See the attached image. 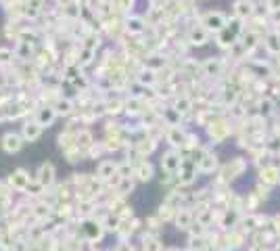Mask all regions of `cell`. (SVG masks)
Listing matches in <instances>:
<instances>
[{"mask_svg":"<svg viewBox=\"0 0 280 251\" xmlns=\"http://www.w3.org/2000/svg\"><path fill=\"white\" fill-rule=\"evenodd\" d=\"M230 134H232V126H230V121L224 117V115H216L214 121L207 126V136H209V141H214L216 145L224 143Z\"/></svg>","mask_w":280,"mask_h":251,"instance_id":"1","label":"cell"},{"mask_svg":"<svg viewBox=\"0 0 280 251\" xmlns=\"http://www.w3.org/2000/svg\"><path fill=\"white\" fill-rule=\"evenodd\" d=\"M228 21L230 19L224 15L222 11H207V13H203V17L199 19V23L205 27L209 34H220L224 27L228 25Z\"/></svg>","mask_w":280,"mask_h":251,"instance_id":"2","label":"cell"},{"mask_svg":"<svg viewBox=\"0 0 280 251\" xmlns=\"http://www.w3.org/2000/svg\"><path fill=\"white\" fill-rule=\"evenodd\" d=\"M226 72V61L224 57H209L201 63V76L207 80H218Z\"/></svg>","mask_w":280,"mask_h":251,"instance_id":"3","label":"cell"},{"mask_svg":"<svg viewBox=\"0 0 280 251\" xmlns=\"http://www.w3.org/2000/svg\"><path fill=\"white\" fill-rule=\"evenodd\" d=\"M209 38H212V34H209L201 23H197V25H190L188 27V32H186V44L190 48H201V46H205L207 42H209Z\"/></svg>","mask_w":280,"mask_h":251,"instance_id":"4","label":"cell"},{"mask_svg":"<svg viewBox=\"0 0 280 251\" xmlns=\"http://www.w3.org/2000/svg\"><path fill=\"white\" fill-rule=\"evenodd\" d=\"M182 163H184V157L180 155V151L170 149V151H165V153H163V157H161V170H163L165 174L176 176V174L180 172Z\"/></svg>","mask_w":280,"mask_h":251,"instance_id":"5","label":"cell"},{"mask_svg":"<svg viewBox=\"0 0 280 251\" xmlns=\"http://www.w3.org/2000/svg\"><path fill=\"white\" fill-rule=\"evenodd\" d=\"M82 230H84V236H86V241H90V243H99L103 236H105V226H103V222L94 220V218L82 220Z\"/></svg>","mask_w":280,"mask_h":251,"instance_id":"6","label":"cell"},{"mask_svg":"<svg viewBox=\"0 0 280 251\" xmlns=\"http://www.w3.org/2000/svg\"><path fill=\"white\" fill-rule=\"evenodd\" d=\"M186 130H184V126H167L165 128V141H167V145H170L172 149H176V151H180L182 147H184V143H186Z\"/></svg>","mask_w":280,"mask_h":251,"instance_id":"7","label":"cell"},{"mask_svg":"<svg viewBox=\"0 0 280 251\" xmlns=\"http://www.w3.org/2000/svg\"><path fill=\"white\" fill-rule=\"evenodd\" d=\"M245 170H247V161L241 159V157H234V159H230L226 165L222 167V180H224V182H230V180L239 178Z\"/></svg>","mask_w":280,"mask_h":251,"instance_id":"8","label":"cell"},{"mask_svg":"<svg viewBox=\"0 0 280 251\" xmlns=\"http://www.w3.org/2000/svg\"><path fill=\"white\" fill-rule=\"evenodd\" d=\"M125 36H143L147 32V19L143 15H128L123 17Z\"/></svg>","mask_w":280,"mask_h":251,"instance_id":"9","label":"cell"},{"mask_svg":"<svg viewBox=\"0 0 280 251\" xmlns=\"http://www.w3.org/2000/svg\"><path fill=\"white\" fill-rule=\"evenodd\" d=\"M194 165H197V172L199 174H214L216 170H218V155L214 151H203L201 155H199V159L194 161Z\"/></svg>","mask_w":280,"mask_h":251,"instance_id":"10","label":"cell"},{"mask_svg":"<svg viewBox=\"0 0 280 251\" xmlns=\"http://www.w3.org/2000/svg\"><path fill=\"white\" fill-rule=\"evenodd\" d=\"M25 141L21 138L19 132H7L3 138H0V147H3L5 153H9V155H15V153H19L23 149Z\"/></svg>","mask_w":280,"mask_h":251,"instance_id":"11","label":"cell"},{"mask_svg":"<svg viewBox=\"0 0 280 251\" xmlns=\"http://www.w3.org/2000/svg\"><path fill=\"white\" fill-rule=\"evenodd\" d=\"M32 180H34V178L27 174L23 167H17V170L9 176V186H11L13 191H17V193H25Z\"/></svg>","mask_w":280,"mask_h":251,"instance_id":"12","label":"cell"},{"mask_svg":"<svg viewBox=\"0 0 280 251\" xmlns=\"http://www.w3.org/2000/svg\"><path fill=\"white\" fill-rule=\"evenodd\" d=\"M54 176H57V170H54V163L52 161H44L40 163L38 172H36V180L44 186V189H50L54 184Z\"/></svg>","mask_w":280,"mask_h":251,"instance_id":"13","label":"cell"},{"mask_svg":"<svg viewBox=\"0 0 280 251\" xmlns=\"http://www.w3.org/2000/svg\"><path fill=\"white\" fill-rule=\"evenodd\" d=\"M255 15V3L253 0H236L232 7V17L239 21H247Z\"/></svg>","mask_w":280,"mask_h":251,"instance_id":"14","label":"cell"},{"mask_svg":"<svg viewBox=\"0 0 280 251\" xmlns=\"http://www.w3.org/2000/svg\"><path fill=\"white\" fill-rule=\"evenodd\" d=\"M57 117L59 115H57V111H54L52 105H40L34 113V119L42 126V128H50V126L57 121Z\"/></svg>","mask_w":280,"mask_h":251,"instance_id":"15","label":"cell"},{"mask_svg":"<svg viewBox=\"0 0 280 251\" xmlns=\"http://www.w3.org/2000/svg\"><path fill=\"white\" fill-rule=\"evenodd\" d=\"M172 109L178 111V113L182 115V119H184L186 115L194 113V99L190 94H178V96H174V101H172Z\"/></svg>","mask_w":280,"mask_h":251,"instance_id":"16","label":"cell"},{"mask_svg":"<svg viewBox=\"0 0 280 251\" xmlns=\"http://www.w3.org/2000/svg\"><path fill=\"white\" fill-rule=\"evenodd\" d=\"M42 132H44V128L36 121V119H27V121H23V126H21V138L25 143H36L38 138L42 136Z\"/></svg>","mask_w":280,"mask_h":251,"instance_id":"17","label":"cell"},{"mask_svg":"<svg viewBox=\"0 0 280 251\" xmlns=\"http://www.w3.org/2000/svg\"><path fill=\"white\" fill-rule=\"evenodd\" d=\"M117 174V161H113V159H103L99 165H96V180H101V182H105V186H107V182L111 178H113Z\"/></svg>","mask_w":280,"mask_h":251,"instance_id":"18","label":"cell"},{"mask_svg":"<svg viewBox=\"0 0 280 251\" xmlns=\"http://www.w3.org/2000/svg\"><path fill=\"white\" fill-rule=\"evenodd\" d=\"M147 109H149V105L143 99H136V96H128L123 103V113L128 117H143Z\"/></svg>","mask_w":280,"mask_h":251,"instance_id":"19","label":"cell"},{"mask_svg":"<svg viewBox=\"0 0 280 251\" xmlns=\"http://www.w3.org/2000/svg\"><path fill=\"white\" fill-rule=\"evenodd\" d=\"M54 111H57V115L59 117H72L78 113V107H76V101L74 99H69V96H59L57 101L52 103Z\"/></svg>","mask_w":280,"mask_h":251,"instance_id":"20","label":"cell"},{"mask_svg":"<svg viewBox=\"0 0 280 251\" xmlns=\"http://www.w3.org/2000/svg\"><path fill=\"white\" fill-rule=\"evenodd\" d=\"M134 176L138 182H149V180H153V176H155V167L147 159H138L134 163Z\"/></svg>","mask_w":280,"mask_h":251,"instance_id":"21","label":"cell"},{"mask_svg":"<svg viewBox=\"0 0 280 251\" xmlns=\"http://www.w3.org/2000/svg\"><path fill=\"white\" fill-rule=\"evenodd\" d=\"M174 222H176V228L188 230L194 224V212L190 207H180L176 212V216H174Z\"/></svg>","mask_w":280,"mask_h":251,"instance_id":"22","label":"cell"},{"mask_svg":"<svg viewBox=\"0 0 280 251\" xmlns=\"http://www.w3.org/2000/svg\"><path fill=\"white\" fill-rule=\"evenodd\" d=\"M96 141H94V134H92V130H88V128H80L78 130V134H76V147L86 155V153L92 149V145H94Z\"/></svg>","mask_w":280,"mask_h":251,"instance_id":"23","label":"cell"},{"mask_svg":"<svg viewBox=\"0 0 280 251\" xmlns=\"http://www.w3.org/2000/svg\"><path fill=\"white\" fill-rule=\"evenodd\" d=\"M132 149L136 151V155L140 157V159H145L147 155H151L153 151L157 149V141H153V138H149L147 134L140 138V141H136L134 145H132Z\"/></svg>","mask_w":280,"mask_h":251,"instance_id":"24","label":"cell"},{"mask_svg":"<svg viewBox=\"0 0 280 251\" xmlns=\"http://www.w3.org/2000/svg\"><path fill=\"white\" fill-rule=\"evenodd\" d=\"M134 80H136L143 88H157V86H159V78H157V74H155V72H151V69H145V67L136 74Z\"/></svg>","mask_w":280,"mask_h":251,"instance_id":"25","label":"cell"},{"mask_svg":"<svg viewBox=\"0 0 280 251\" xmlns=\"http://www.w3.org/2000/svg\"><path fill=\"white\" fill-rule=\"evenodd\" d=\"M134 5H136V0H111V11H113L115 15L128 17V15H132Z\"/></svg>","mask_w":280,"mask_h":251,"instance_id":"26","label":"cell"},{"mask_svg":"<svg viewBox=\"0 0 280 251\" xmlns=\"http://www.w3.org/2000/svg\"><path fill=\"white\" fill-rule=\"evenodd\" d=\"M255 109H257V115L270 117L274 113V109H276V103L270 99V96H259L257 103H255Z\"/></svg>","mask_w":280,"mask_h":251,"instance_id":"27","label":"cell"},{"mask_svg":"<svg viewBox=\"0 0 280 251\" xmlns=\"http://www.w3.org/2000/svg\"><path fill=\"white\" fill-rule=\"evenodd\" d=\"M263 48L268 50L270 54H276V57L280 54V36L274 30L263 36Z\"/></svg>","mask_w":280,"mask_h":251,"instance_id":"28","label":"cell"},{"mask_svg":"<svg viewBox=\"0 0 280 251\" xmlns=\"http://www.w3.org/2000/svg\"><path fill=\"white\" fill-rule=\"evenodd\" d=\"M50 214H52V205L46 203V201L32 205V216H34L38 222H46V218H50Z\"/></svg>","mask_w":280,"mask_h":251,"instance_id":"29","label":"cell"},{"mask_svg":"<svg viewBox=\"0 0 280 251\" xmlns=\"http://www.w3.org/2000/svg\"><path fill=\"white\" fill-rule=\"evenodd\" d=\"M123 103L125 99H121V96H113V99H105V107H107V115H119L123 113Z\"/></svg>","mask_w":280,"mask_h":251,"instance_id":"30","label":"cell"},{"mask_svg":"<svg viewBox=\"0 0 280 251\" xmlns=\"http://www.w3.org/2000/svg\"><path fill=\"white\" fill-rule=\"evenodd\" d=\"M94 59H96V52L94 50H90V48H80V54H78V65L82 67V69H86V67H90L92 63H94Z\"/></svg>","mask_w":280,"mask_h":251,"instance_id":"31","label":"cell"},{"mask_svg":"<svg viewBox=\"0 0 280 251\" xmlns=\"http://www.w3.org/2000/svg\"><path fill=\"white\" fill-rule=\"evenodd\" d=\"M241 220V216H239V212H236V209H226V212H224L222 214V226L224 228H234V224H236V222H239Z\"/></svg>","mask_w":280,"mask_h":251,"instance_id":"32","label":"cell"},{"mask_svg":"<svg viewBox=\"0 0 280 251\" xmlns=\"http://www.w3.org/2000/svg\"><path fill=\"white\" fill-rule=\"evenodd\" d=\"M15 61V50L9 46H0V69H9Z\"/></svg>","mask_w":280,"mask_h":251,"instance_id":"33","label":"cell"},{"mask_svg":"<svg viewBox=\"0 0 280 251\" xmlns=\"http://www.w3.org/2000/svg\"><path fill=\"white\" fill-rule=\"evenodd\" d=\"M143 251H163V243L157 239V236L147 234L143 239Z\"/></svg>","mask_w":280,"mask_h":251,"instance_id":"34","label":"cell"},{"mask_svg":"<svg viewBox=\"0 0 280 251\" xmlns=\"http://www.w3.org/2000/svg\"><path fill=\"white\" fill-rule=\"evenodd\" d=\"M134 191V178H121L119 184L115 186V193L119 197H125V195H130Z\"/></svg>","mask_w":280,"mask_h":251,"instance_id":"35","label":"cell"},{"mask_svg":"<svg viewBox=\"0 0 280 251\" xmlns=\"http://www.w3.org/2000/svg\"><path fill=\"white\" fill-rule=\"evenodd\" d=\"M259 176H261V180H263V182H268V184H274V182H278V167H272V165L263 167Z\"/></svg>","mask_w":280,"mask_h":251,"instance_id":"36","label":"cell"},{"mask_svg":"<svg viewBox=\"0 0 280 251\" xmlns=\"http://www.w3.org/2000/svg\"><path fill=\"white\" fill-rule=\"evenodd\" d=\"M176 212H178V209H174L172 205H167V203H163V205L159 207V212H157V218H159L161 222H170V220H174Z\"/></svg>","mask_w":280,"mask_h":251,"instance_id":"37","label":"cell"},{"mask_svg":"<svg viewBox=\"0 0 280 251\" xmlns=\"http://www.w3.org/2000/svg\"><path fill=\"white\" fill-rule=\"evenodd\" d=\"M119 224H121V220L117 218V216H113V214H109L105 220H103V226H105V232L109 230V232H117V228H119Z\"/></svg>","mask_w":280,"mask_h":251,"instance_id":"38","label":"cell"},{"mask_svg":"<svg viewBox=\"0 0 280 251\" xmlns=\"http://www.w3.org/2000/svg\"><path fill=\"white\" fill-rule=\"evenodd\" d=\"M228 115H230L232 119H243V117L247 115V109H245L243 105H234V107L228 109Z\"/></svg>","mask_w":280,"mask_h":251,"instance_id":"39","label":"cell"},{"mask_svg":"<svg viewBox=\"0 0 280 251\" xmlns=\"http://www.w3.org/2000/svg\"><path fill=\"white\" fill-rule=\"evenodd\" d=\"M205 230H207V226H203L201 222H194V224L188 228L190 236H197V239H203V236H205Z\"/></svg>","mask_w":280,"mask_h":251,"instance_id":"40","label":"cell"},{"mask_svg":"<svg viewBox=\"0 0 280 251\" xmlns=\"http://www.w3.org/2000/svg\"><path fill=\"white\" fill-rule=\"evenodd\" d=\"M265 9H268V13L280 11V0H265Z\"/></svg>","mask_w":280,"mask_h":251,"instance_id":"41","label":"cell"},{"mask_svg":"<svg viewBox=\"0 0 280 251\" xmlns=\"http://www.w3.org/2000/svg\"><path fill=\"white\" fill-rule=\"evenodd\" d=\"M3 193H7V184L3 182V180H0V195H3Z\"/></svg>","mask_w":280,"mask_h":251,"instance_id":"42","label":"cell"},{"mask_svg":"<svg viewBox=\"0 0 280 251\" xmlns=\"http://www.w3.org/2000/svg\"><path fill=\"white\" fill-rule=\"evenodd\" d=\"M94 3H99V5H111V0H94Z\"/></svg>","mask_w":280,"mask_h":251,"instance_id":"43","label":"cell"},{"mask_svg":"<svg viewBox=\"0 0 280 251\" xmlns=\"http://www.w3.org/2000/svg\"><path fill=\"white\" fill-rule=\"evenodd\" d=\"M184 251H197V249H192V247H190V249H184Z\"/></svg>","mask_w":280,"mask_h":251,"instance_id":"44","label":"cell"},{"mask_svg":"<svg viewBox=\"0 0 280 251\" xmlns=\"http://www.w3.org/2000/svg\"><path fill=\"white\" fill-rule=\"evenodd\" d=\"M278 182H280V170H278Z\"/></svg>","mask_w":280,"mask_h":251,"instance_id":"45","label":"cell"},{"mask_svg":"<svg viewBox=\"0 0 280 251\" xmlns=\"http://www.w3.org/2000/svg\"><path fill=\"white\" fill-rule=\"evenodd\" d=\"M278 65H280V54H278Z\"/></svg>","mask_w":280,"mask_h":251,"instance_id":"46","label":"cell"},{"mask_svg":"<svg viewBox=\"0 0 280 251\" xmlns=\"http://www.w3.org/2000/svg\"><path fill=\"white\" fill-rule=\"evenodd\" d=\"M113 251H119V249H113Z\"/></svg>","mask_w":280,"mask_h":251,"instance_id":"47","label":"cell"}]
</instances>
